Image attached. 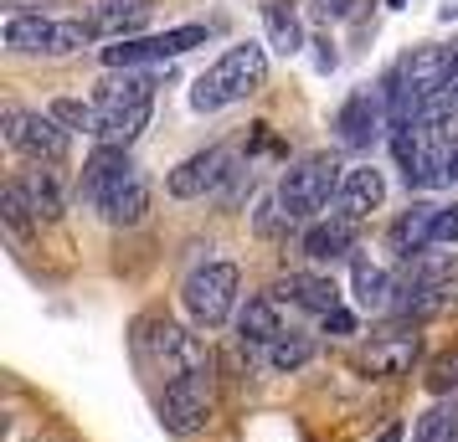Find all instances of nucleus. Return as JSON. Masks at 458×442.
<instances>
[{
    "mask_svg": "<svg viewBox=\"0 0 458 442\" xmlns=\"http://www.w3.org/2000/svg\"><path fill=\"white\" fill-rule=\"evenodd\" d=\"M407 438V427H402V421H386V427H381V438L376 442H402Z\"/></svg>",
    "mask_w": 458,
    "mask_h": 442,
    "instance_id": "2f4dec72",
    "label": "nucleus"
},
{
    "mask_svg": "<svg viewBox=\"0 0 458 442\" xmlns=\"http://www.w3.org/2000/svg\"><path fill=\"white\" fill-rule=\"evenodd\" d=\"M448 104L458 108V67H454V83H448Z\"/></svg>",
    "mask_w": 458,
    "mask_h": 442,
    "instance_id": "72a5a7b5",
    "label": "nucleus"
},
{
    "mask_svg": "<svg viewBox=\"0 0 458 442\" xmlns=\"http://www.w3.org/2000/svg\"><path fill=\"white\" fill-rule=\"evenodd\" d=\"M417 360H422V339L417 335H376L360 350V371L376 380H402V376H412Z\"/></svg>",
    "mask_w": 458,
    "mask_h": 442,
    "instance_id": "2eb2a0df",
    "label": "nucleus"
},
{
    "mask_svg": "<svg viewBox=\"0 0 458 442\" xmlns=\"http://www.w3.org/2000/svg\"><path fill=\"white\" fill-rule=\"evenodd\" d=\"M278 298H289L293 309H310V314H330V309H340V288H335L330 278H319V273H289L278 288H273Z\"/></svg>",
    "mask_w": 458,
    "mask_h": 442,
    "instance_id": "412c9836",
    "label": "nucleus"
},
{
    "mask_svg": "<svg viewBox=\"0 0 458 442\" xmlns=\"http://www.w3.org/2000/svg\"><path fill=\"white\" fill-rule=\"evenodd\" d=\"M335 134H340V145H351V149H366L371 139L392 134V98H386V88L351 93L345 104L335 108Z\"/></svg>",
    "mask_w": 458,
    "mask_h": 442,
    "instance_id": "ddd939ff",
    "label": "nucleus"
},
{
    "mask_svg": "<svg viewBox=\"0 0 458 442\" xmlns=\"http://www.w3.org/2000/svg\"><path fill=\"white\" fill-rule=\"evenodd\" d=\"M134 355L145 360L149 371H165V376L211 371L207 339L181 329V324H170V319H140V324H134Z\"/></svg>",
    "mask_w": 458,
    "mask_h": 442,
    "instance_id": "39448f33",
    "label": "nucleus"
},
{
    "mask_svg": "<svg viewBox=\"0 0 458 442\" xmlns=\"http://www.w3.org/2000/svg\"><path fill=\"white\" fill-rule=\"evenodd\" d=\"M443 16H448V21H454V16H458V5H443Z\"/></svg>",
    "mask_w": 458,
    "mask_h": 442,
    "instance_id": "f704fd0d",
    "label": "nucleus"
},
{
    "mask_svg": "<svg viewBox=\"0 0 458 442\" xmlns=\"http://www.w3.org/2000/svg\"><path fill=\"white\" fill-rule=\"evenodd\" d=\"M314 46H319V57H314V63H319V72H330V67H335V46L330 42H314Z\"/></svg>",
    "mask_w": 458,
    "mask_h": 442,
    "instance_id": "473e14b6",
    "label": "nucleus"
},
{
    "mask_svg": "<svg viewBox=\"0 0 458 442\" xmlns=\"http://www.w3.org/2000/svg\"><path fill=\"white\" fill-rule=\"evenodd\" d=\"M355 237H360V221H351V216H319V221H310L304 227V257H314V263H335V257H345L355 247Z\"/></svg>",
    "mask_w": 458,
    "mask_h": 442,
    "instance_id": "f3484780",
    "label": "nucleus"
},
{
    "mask_svg": "<svg viewBox=\"0 0 458 442\" xmlns=\"http://www.w3.org/2000/svg\"><path fill=\"white\" fill-rule=\"evenodd\" d=\"M11 5V16H42V5H52V0H5Z\"/></svg>",
    "mask_w": 458,
    "mask_h": 442,
    "instance_id": "7c9ffc66",
    "label": "nucleus"
},
{
    "mask_svg": "<svg viewBox=\"0 0 458 442\" xmlns=\"http://www.w3.org/2000/svg\"><path fill=\"white\" fill-rule=\"evenodd\" d=\"M47 113H52L63 129H83V134H93V139H98V108L83 104V98H57Z\"/></svg>",
    "mask_w": 458,
    "mask_h": 442,
    "instance_id": "a878e982",
    "label": "nucleus"
},
{
    "mask_svg": "<svg viewBox=\"0 0 458 442\" xmlns=\"http://www.w3.org/2000/svg\"><path fill=\"white\" fill-rule=\"evenodd\" d=\"M392 145V160L402 170L407 190H433L443 180H454V165H458V108L448 98L428 104L417 119L407 124H392L386 134Z\"/></svg>",
    "mask_w": 458,
    "mask_h": 442,
    "instance_id": "f257e3e1",
    "label": "nucleus"
},
{
    "mask_svg": "<svg viewBox=\"0 0 458 442\" xmlns=\"http://www.w3.org/2000/svg\"><path fill=\"white\" fill-rule=\"evenodd\" d=\"M381 201H386V175L376 165H351L340 175V190H335V216L366 221L371 211H381Z\"/></svg>",
    "mask_w": 458,
    "mask_h": 442,
    "instance_id": "dca6fc26",
    "label": "nucleus"
},
{
    "mask_svg": "<svg viewBox=\"0 0 458 442\" xmlns=\"http://www.w3.org/2000/svg\"><path fill=\"white\" fill-rule=\"evenodd\" d=\"M314 360V339L299 335V329H284V335L268 345V365L278 371V376H293V371H304Z\"/></svg>",
    "mask_w": 458,
    "mask_h": 442,
    "instance_id": "393cba45",
    "label": "nucleus"
},
{
    "mask_svg": "<svg viewBox=\"0 0 458 442\" xmlns=\"http://www.w3.org/2000/svg\"><path fill=\"white\" fill-rule=\"evenodd\" d=\"M458 242V201L454 206H437L433 216V247H454Z\"/></svg>",
    "mask_w": 458,
    "mask_h": 442,
    "instance_id": "cd10ccee",
    "label": "nucleus"
},
{
    "mask_svg": "<svg viewBox=\"0 0 458 442\" xmlns=\"http://www.w3.org/2000/svg\"><path fill=\"white\" fill-rule=\"evenodd\" d=\"M98 145L129 149L140 134H145L149 113H155V78L145 72H114L98 83Z\"/></svg>",
    "mask_w": 458,
    "mask_h": 442,
    "instance_id": "7ed1b4c3",
    "label": "nucleus"
},
{
    "mask_svg": "<svg viewBox=\"0 0 458 442\" xmlns=\"http://www.w3.org/2000/svg\"><path fill=\"white\" fill-rule=\"evenodd\" d=\"M0 216H5V227L16 237H26L42 221H57L63 216V180H57V170L31 165L21 175H11L5 190H0Z\"/></svg>",
    "mask_w": 458,
    "mask_h": 442,
    "instance_id": "423d86ee",
    "label": "nucleus"
},
{
    "mask_svg": "<svg viewBox=\"0 0 458 442\" xmlns=\"http://www.w3.org/2000/svg\"><path fill=\"white\" fill-rule=\"evenodd\" d=\"M145 21H149V0H93V11H88L93 37H114V42H129Z\"/></svg>",
    "mask_w": 458,
    "mask_h": 442,
    "instance_id": "aec40b11",
    "label": "nucleus"
},
{
    "mask_svg": "<svg viewBox=\"0 0 458 442\" xmlns=\"http://www.w3.org/2000/svg\"><path fill=\"white\" fill-rule=\"evenodd\" d=\"M355 304H360V314H392L396 309V283L381 263H355Z\"/></svg>",
    "mask_w": 458,
    "mask_h": 442,
    "instance_id": "4be33fe9",
    "label": "nucleus"
},
{
    "mask_svg": "<svg viewBox=\"0 0 458 442\" xmlns=\"http://www.w3.org/2000/svg\"><path fill=\"white\" fill-rule=\"evenodd\" d=\"M211 412H216V380L211 371H191V376H170L160 391V421L170 438H196L207 432Z\"/></svg>",
    "mask_w": 458,
    "mask_h": 442,
    "instance_id": "6e6552de",
    "label": "nucleus"
},
{
    "mask_svg": "<svg viewBox=\"0 0 458 442\" xmlns=\"http://www.w3.org/2000/svg\"><path fill=\"white\" fill-rule=\"evenodd\" d=\"M278 335H284L278 298H273V294H252L248 304L237 309V339H242V350H268Z\"/></svg>",
    "mask_w": 458,
    "mask_h": 442,
    "instance_id": "6ab92c4d",
    "label": "nucleus"
},
{
    "mask_svg": "<svg viewBox=\"0 0 458 442\" xmlns=\"http://www.w3.org/2000/svg\"><path fill=\"white\" fill-rule=\"evenodd\" d=\"M454 180H458V165H454Z\"/></svg>",
    "mask_w": 458,
    "mask_h": 442,
    "instance_id": "c9c22d12",
    "label": "nucleus"
},
{
    "mask_svg": "<svg viewBox=\"0 0 458 442\" xmlns=\"http://www.w3.org/2000/svg\"><path fill=\"white\" fill-rule=\"evenodd\" d=\"M340 175L345 170L335 165L330 154H310V160H299V165L284 170V180H278V216L284 221H319V216H330L335 206V190H340Z\"/></svg>",
    "mask_w": 458,
    "mask_h": 442,
    "instance_id": "20e7f679",
    "label": "nucleus"
},
{
    "mask_svg": "<svg viewBox=\"0 0 458 442\" xmlns=\"http://www.w3.org/2000/svg\"><path fill=\"white\" fill-rule=\"evenodd\" d=\"M227 180H237V154L227 145H211V149H201V154H191V160H181V165L170 170L165 190L181 196V201H196V196H216Z\"/></svg>",
    "mask_w": 458,
    "mask_h": 442,
    "instance_id": "4468645a",
    "label": "nucleus"
},
{
    "mask_svg": "<svg viewBox=\"0 0 458 442\" xmlns=\"http://www.w3.org/2000/svg\"><path fill=\"white\" fill-rule=\"evenodd\" d=\"M319 329H325V335H335V339H345V335H355V314L340 304V309H330V314L319 319Z\"/></svg>",
    "mask_w": 458,
    "mask_h": 442,
    "instance_id": "c85d7f7f",
    "label": "nucleus"
},
{
    "mask_svg": "<svg viewBox=\"0 0 458 442\" xmlns=\"http://www.w3.org/2000/svg\"><path fill=\"white\" fill-rule=\"evenodd\" d=\"M88 42H98L88 21H57V16H11L5 21V46L21 57H67V52H83Z\"/></svg>",
    "mask_w": 458,
    "mask_h": 442,
    "instance_id": "9d476101",
    "label": "nucleus"
},
{
    "mask_svg": "<svg viewBox=\"0 0 458 442\" xmlns=\"http://www.w3.org/2000/svg\"><path fill=\"white\" fill-rule=\"evenodd\" d=\"M263 83H268V52H263V42H237L196 78L191 108L196 113H222V108L252 98Z\"/></svg>",
    "mask_w": 458,
    "mask_h": 442,
    "instance_id": "f03ea898",
    "label": "nucleus"
},
{
    "mask_svg": "<svg viewBox=\"0 0 458 442\" xmlns=\"http://www.w3.org/2000/svg\"><path fill=\"white\" fill-rule=\"evenodd\" d=\"M237 288H242V273L232 263H207L181 283V304H186V319L196 329H222L242 304H237Z\"/></svg>",
    "mask_w": 458,
    "mask_h": 442,
    "instance_id": "0eeeda50",
    "label": "nucleus"
},
{
    "mask_svg": "<svg viewBox=\"0 0 458 442\" xmlns=\"http://www.w3.org/2000/svg\"><path fill=\"white\" fill-rule=\"evenodd\" d=\"M263 21H268V46H273V52L293 57V52L304 46V26H299V16H293V5L268 0V5H263Z\"/></svg>",
    "mask_w": 458,
    "mask_h": 442,
    "instance_id": "5701e85b",
    "label": "nucleus"
},
{
    "mask_svg": "<svg viewBox=\"0 0 458 442\" xmlns=\"http://www.w3.org/2000/svg\"><path fill=\"white\" fill-rule=\"evenodd\" d=\"M0 129H5V145L26 154L31 165H63L67 160V129L42 113V108H21V104H5L0 108Z\"/></svg>",
    "mask_w": 458,
    "mask_h": 442,
    "instance_id": "1a4fd4ad",
    "label": "nucleus"
},
{
    "mask_svg": "<svg viewBox=\"0 0 458 442\" xmlns=\"http://www.w3.org/2000/svg\"><path fill=\"white\" fill-rule=\"evenodd\" d=\"M207 37H211V26H170V31H155V37L114 42V46H104L98 57H104L108 72H140V67L181 57V52H191V46H207Z\"/></svg>",
    "mask_w": 458,
    "mask_h": 442,
    "instance_id": "f8f14e48",
    "label": "nucleus"
},
{
    "mask_svg": "<svg viewBox=\"0 0 458 442\" xmlns=\"http://www.w3.org/2000/svg\"><path fill=\"white\" fill-rule=\"evenodd\" d=\"M355 11V0H314V16L319 21H345Z\"/></svg>",
    "mask_w": 458,
    "mask_h": 442,
    "instance_id": "c756f323",
    "label": "nucleus"
},
{
    "mask_svg": "<svg viewBox=\"0 0 458 442\" xmlns=\"http://www.w3.org/2000/svg\"><path fill=\"white\" fill-rule=\"evenodd\" d=\"M428 391H433V396H454L458 391V350H443V355L433 360V365H428Z\"/></svg>",
    "mask_w": 458,
    "mask_h": 442,
    "instance_id": "bb28decb",
    "label": "nucleus"
},
{
    "mask_svg": "<svg viewBox=\"0 0 458 442\" xmlns=\"http://www.w3.org/2000/svg\"><path fill=\"white\" fill-rule=\"evenodd\" d=\"M433 216H437V206H428V201L407 206V211H402V216L392 221V232H386V247H392L402 263H417V257L433 247Z\"/></svg>",
    "mask_w": 458,
    "mask_h": 442,
    "instance_id": "a211bd4d",
    "label": "nucleus"
},
{
    "mask_svg": "<svg viewBox=\"0 0 458 442\" xmlns=\"http://www.w3.org/2000/svg\"><path fill=\"white\" fill-rule=\"evenodd\" d=\"M134 180H145L140 175V165L129 160V149H114V145H98L93 154L83 160V175H78V196H83L88 211H98V216H108V211L119 206L129 196V186Z\"/></svg>",
    "mask_w": 458,
    "mask_h": 442,
    "instance_id": "9b49d317",
    "label": "nucleus"
},
{
    "mask_svg": "<svg viewBox=\"0 0 458 442\" xmlns=\"http://www.w3.org/2000/svg\"><path fill=\"white\" fill-rule=\"evenodd\" d=\"M412 442H458V396L433 401L412 427Z\"/></svg>",
    "mask_w": 458,
    "mask_h": 442,
    "instance_id": "b1692460",
    "label": "nucleus"
}]
</instances>
